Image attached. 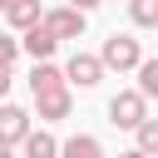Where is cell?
Returning a JSON list of instances; mask_svg holds the SVG:
<instances>
[{
  "label": "cell",
  "mask_w": 158,
  "mask_h": 158,
  "mask_svg": "<svg viewBox=\"0 0 158 158\" xmlns=\"http://www.w3.org/2000/svg\"><path fill=\"white\" fill-rule=\"evenodd\" d=\"M138 59H143V44H138L133 35H109V40H104V54H99L104 69H118V74H123V69H133Z\"/></svg>",
  "instance_id": "2"
},
{
  "label": "cell",
  "mask_w": 158,
  "mask_h": 158,
  "mask_svg": "<svg viewBox=\"0 0 158 158\" xmlns=\"http://www.w3.org/2000/svg\"><path fill=\"white\" fill-rule=\"evenodd\" d=\"M20 148H25V158H59V143H54L44 128H30V133L20 138Z\"/></svg>",
  "instance_id": "10"
},
{
  "label": "cell",
  "mask_w": 158,
  "mask_h": 158,
  "mask_svg": "<svg viewBox=\"0 0 158 158\" xmlns=\"http://www.w3.org/2000/svg\"><path fill=\"white\" fill-rule=\"evenodd\" d=\"M25 133H30V114H25L20 104H0V143L15 148Z\"/></svg>",
  "instance_id": "5"
},
{
  "label": "cell",
  "mask_w": 158,
  "mask_h": 158,
  "mask_svg": "<svg viewBox=\"0 0 158 158\" xmlns=\"http://www.w3.org/2000/svg\"><path fill=\"white\" fill-rule=\"evenodd\" d=\"M0 158H15V148H5V143H0Z\"/></svg>",
  "instance_id": "19"
},
{
  "label": "cell",
  "mask_w": 158,
  "mask_h": 158,
  "mask_svg": "<svg viewBox=\"0 0 158 158\" xmlns=\"http://www.w3.org/2000/svg\"><path fill=\"white\" fill-rule=\"evenodd\" d=\"M0 15L10 20V30H20V35H25L30 25H40V0H10Z\"/></svg>",
  "instance_id": "8"
},
{
  "label": "cell",
  "mask_w": 158,
  "mask_h": 158,
  "mask_svg": "<svg viewBox=\"0 0 158 158\" xmlns=\"http://www.w3.org/2000/svg\"><path fill=\"white\" fill-rule=\"evenodd\" d=\"M99 79H104V64H99V54H84V49H74V54H69V64H64V84L94 89Z\"/></svg>",
  "instance_id": "4"
},
{
  "label": "cell",
  "mask_w": 158,
  "mask_h": 158,
  "mask_svg": "<svg viewBox=\"0 0 158 158\" xmlns=\"http://www.w3.org/2000/svg\"><path fill=\"white\" fill-rule=\"evenodd\" d=\"M44 89H64V69L49 64V59H40L30 69V94H44Z\"/></svg>",
  "instance_id": "9"
},
{
  "label": "cell",
  "mask_w": 158,
  "mask_h": 158,
  "mask_svg": "<svg viewBox=\"0 0 158 158\" xmlns=\"http://www.w3.org/2000/svg\"><path fill=\"white\" fill-rule=\"evenodd\" d=\"M54 44H59V40H54L44 25H30V30H25V40H20V49H25L35 64H40V59H49V54H54Z\"/></svg>",
  "instance_id": "7"
},
{
  "label": "cell",
  "mask_w": 158,
  "mask_h": 158,
  "mask_svg": "<svg viewBox=\"0 0 158 158\" xmlns=\"http://www.w3.org/2000/svg\"><path fill=\"white\" fill-rule=\"evenodd\" d=\"M5 94H10V69H0V104H5Z\"/></svg>",
  "instance_id": "17"
},
{
  "label": "cell",
  "mask_w": 158,
  "mask_h": 158,
  "mask_svg": "<svg viewBox=\"0 0 158 158\" xmlns=\"http://www.w3.org/2000/svg\"><path fill=\"white\" fill-rule=\"evenodd\" d=\"M69 5H74L79 15H89V10H94V5H104V0H69Z\"/></svg>",
  "instance_id": "16"
},
{
  "label": "cell",
  "mask_w": 158,
  "mask_h": 158,
  "mask_svg": "<svg viewBox=\"0 0 158 158\" xmlns=\"http://www.w3.org/2000/svg\"><path fill=\"white\" fill-rule=\"evenodd\" d=\"M148 118V99L138 94V89H118L114 99H109V123L114 128H138Z\"/></svg>",
  "instance_id": "1"
},
{
  "label": "cell",
  "mask_w": 158,
  "mask_h": 158,
  "mask_svg": "<svg viewBox=\"0 0 158 158\" xmlns=\"http://www.w3.org/2000/svg\"><path fill=\"white\" fill-rule=\"evenodd\" d=\"M35 109H40V118H69V109H74L69 84H64V89H44V94H35Z\"/></svg>",
  "instance_id": "6"
},
{
  "label": "cell",
  "mask_w": 158,
  "mask_h": 158,
  "mask_svg": "<svg viewBox=\"0 0 158 158\" xmlns=\"http://www.w3.org/2000/svg\"><path fill=\"white\" fill-rule=\"evenodd\" d=\"M118 158H148V153H138V148H128V153H118Z\"/></svg>",
  "instance_id": "18"
},
{
  "label": "cell",
  "mask_w": 158,
  "mask_h": 158,
  "mask_svg": "<svg viewBox=\"0 0 158 158\" xmlns=\"http://www.w3.org/2000/svg\"><path fill=\"white\" fill-rule=\"evenodd\" d=\"M133 133H138V153H148V158H153V153H158V118H143Z\"/></svg>",
  "instance_id": "14"
},
{
  "label": "cell",
  "mask_w": 158,
  "mask_h": 158,
  "mask_svg": "<svg viewBox=\"0 0 158 158\" xmlns=\"http://www.w3.org/2000/svg\"><path fill=\"white\" fill-rule=\"evenodd\" d=\"M128 15H133L138 30H153L158 25V0H128Z\"/></svg>",
  "instance_id": "13"
},
{
  "label": "cell",
  "mask_w": 158,
  "mask_h": 158,
  "mask_svg": "<svg viewBox=\"0 0 158 158\" xmlns=\"http://www.w3.org/2000/svg\"><path fill=\"white\" fill-rule=\"evenodd\" d=\"M5 5H10V0H0V10H5Z\"/></svg>",
  "instance_id": "20"
},
{
  "label": "cell",
  "mask_w": 158,
  "mask_h": 158,
  "mask_svg": "<svg viewBox=\"0 0 158 158\" xmlns=\"http://www.w3.org/2000/svg\"><path fill=\"white\" fill-rule=\"evenodd\" d=\"M59 158H104V148L94 133H74L69 143H59Z\"/></svg>",
  "instance_id": "11"
},
{
  "label": "cell",
  "mask_w": 158,
  "mask_h": 158,
  "mask_svg": "<svg viewBox=\"0 0 158 158\" xmlns=\"http://www.w3.org/2000/svg\"><path fill=\"white\" fill-rule=\"evenodd\" d=\"M20 59V40H10V35H0V69H10Z\"/></svg>",
  "instance_id": "15"
},
{
  "label": "cell",
  "mask_w": 158,
  "mask_h": 158,
  "mask_svg": "<svg viewBox=\"0 0 158 158\" xmlns=\"http://www.w3.org/2000/svg\"><path fill=\"white\" fill-rule=\"evenodd\" d=\"M133 69H138V94L153 99V94H158V59H138Z\"/></svg>",
  "instance_id": "12"
},
{
  "label": "cell",
  "mask_w": 158,
  "mask_h": 158,
  "mask_svg": "<svg viewBox=\"0 0 158 158\" xmlns=\"http://www.w3.org/2000/svg\"><path fill=\"white\" fill-rule=\"evenodd\" d=\"M40 25L54 35V40H79L84 35V15L74 10V5H59V10H44L40 15Z\"/></svg>",
  "instance_id": "3"
}]
</instances>
